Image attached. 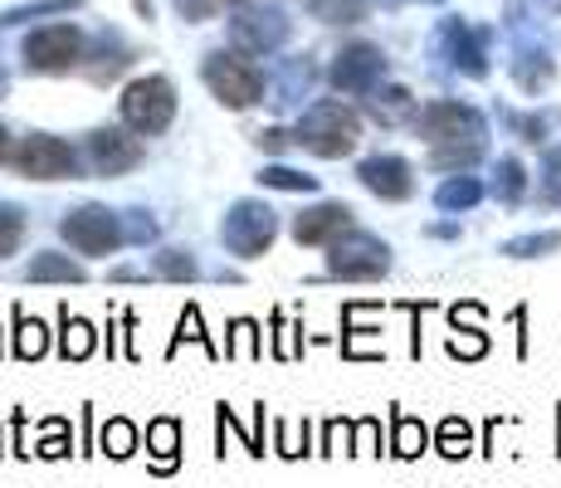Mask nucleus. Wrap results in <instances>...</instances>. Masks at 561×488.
Masks as SVG:
<instances>
[{
	"mask_svg": "<svg viewBox=\"0 0 561 488\" xmlns=\"http://www.w3.org/2000/svg\"><path fill=\"white\" fill-rule=\"evenodd\" d=\"M176 117V89H171L161 73H147V79H133L123 89V123L142 137H157L171 127Z\"/></svg>",
	"mask_w": 561,
	"mask_h": 488,
	"instance_id": "3",
	"label": "nucleus"
},
{
	"mask_svg": "<svg viewBox=\"0 0 561 488\" xmlns=\"http://www.w3.org/2000/svg\"><path fill=\"white\" fill-rule=\"evenodd\" d=\"M20 240H25V215L0 201V254H15Z\"/></svg>",
	"mask_w": 561,
	"mask_h": 488,
	"instance_id": "28",
	"label": "nucleus"
},
{
	"mask_svg": "<svg viewBox=\"0 0 561 488\" xmlns=\"http://www.w3.org/2000/svg\"><path fill=\"white\" fill-rule=\"evenodd\" d=\"M386 269H391V249L381 240H371V235H357L352 245H332L328 254V274L332 279H381Z\"/></svg>",
	"mask_w": 561,
	"mask_h": 488,
	"instance_id": "8",
	"label": "nucleus"
},
{
	"mask_svg": "<svg viewBox=\"0 0 561 488\" xmlns=\"http://www.w3.org/2000/svg\"><path fill=\"white\" fill-rule=\"evenodd\" d=\"M234 342H230V356H259V328H254V322L250 318H240V322H234Z\"/></svg>",
	"mask_w": 561,
	"mask_h": 488,
	"instance_id": "32",
	"label": "nucleus"
},
{
	"mask_svg": "<svg viewBox=\"0 0 561 488\" xmlns=\"http://www.w3.org/2000/svg\"><path fill=\"white\" fill-rule=\"evenodd\" d=\"M537 10H547V15H561V0H533Z\"/></svg>",
	"mask_w": 561,
	"mask_h": 488,
	"instance_id": "39",
	"label": "nucleus"
},
{
	"mask_svg": "<svg viewBox=\"0 0 561 488\" xmlns=\"http://www.w3.org/2000/svg\"><path fill=\"white\" fill-rule=\"evenodd\" d=\"M83 0H39V5H20V10H5L0 25H20V20H39V15H64V10H79Z\"/></svg>",
	"mask_w": 561,
	"mask_h": 488,
	"instance_id": "29",
	"label": "nucleus"
},
{
	"mask_svg": "<svg viewBox=\"0 0 561 488\" xmlns=\"http://www.w3.org/2000/svg\"><path fill=\"white\" fill-rule=\"evenodd\" d=\"M552 249H561V235L547 230V235H523V240H508L503 245V254L513 259H537V254H552Z\"/></svg>",
	"mask_w": 561,
	"mask_h": 488,
	"instance_id": "26",
	"label": "nucleus"
},
{
	"mask_svg": "<svg viewBox=\"0 0 561 488\" xmlns=\"http://www.w3.org/2000/svg\"><path fill=\"white\" fill-rule=\"evenodd\" d=\"M342 235H357V220H352L347 205L328 201V205H312L294 220V240L298 245H337Z\"/></svg>",
	"mask_w": 561,
	"mask_h": 488,
	"instance_id": "11",
	"label": "nucleus"
},
{
	"mask_svg": "<svg viewBox=\"0 0 561 488\" xmlns=\"http://www.w3.org/2000/svg\"><path fill=\"white\" fill-rule=\"evenodd\" d=\"M59 430H64V420H49V440L39 444V454H45V459H64V454H69V444L59 440Z\"/></svg>",
	"mask_w": 561,
	"mask_h": 488,
	"instance_id": "34",
	"label": "nucleus"
},
{
	"mask_svg": "<svg viewBox=\"0 0 561 488\" xmlns=\"http://www.w3.org/2000/svg\"><path fill=\"white\" fill-rule=\"evenodd\" d=\"M294 143L318 151V157H347V151H357V143H362V123H357L352 107H342V103H332L328 98V103L308 107V117L298 123Z\"/></svg>",
	"mask_w": 561,
	"mask_h": 488,
	"instance_id": "2",
	"label": "nucleus"
},
{
	"mask_svg": "<svg viewBox=\"0 0 561 488\" xmlns=\"http://www.w3.org/2000/svg\"><path fill=\"white\" fill-rule=\"evenodd\" d=\"M439 39L449 45V59H455V69H463L469 79H483V73H489L483 35H473L469 25H459V20H445V25H439Z\"/></svg>",
	"mask_w": 561,
	"mask_h": 488,
	"instance_id": "15",
	"label": "nucleus"
},
{
	"mask_svg": "<svg viewBox=\"0 0 561 488\" xmlns=\"http://www.w3.org/2000/svg\"><path fill=\"white\" fill-rule=\"evenodd\" d=\"M557 167H561V157H557Z\"/></svg>",
	"mask_w": 561,
	"mask_h": 488,
	"instance_id": "42",
	"label": "nucleus"
},
{
	"mask_svg": "<svg viewBox=\"0 0 561 488\" xmlns=\"http://www.w3.org/2000/svg\"><path fill=\"white\" fill-rule=\"evenodd\" d=\"M15 167L30 181H64V177H73V151L69 143H59L49 133H30L15 151Z\"/></svg>",
	"mask_w": 561,
	"mask_h": 488,
	"instance_id": "7",
	"label": "nucleus"
},
{
	"mask_svg": "<svg viewBox=\"0 0 561 488\" xmlns=\"http://www.w3.org/2000/svg\"><path fill=\"white\" fill-rule=\"evenodd\" d=\"M176 10H181V15L205 20V15H210V0H176Z\"/></svg>",
	"mask_w": 561,
	"mask_h": 488,
	"instance_id": "38",
	"label": "nucleus"
},
{
	"mask_svg": "<svg viewBox=\"0 0 561 488\" xmlns=\"http://www.w3.org/2000/svg\"><path fill=\"white\" fill-rule=\"evenodd\" d=\"M157 274L161 279H196V264H191V259H181L176 249H167V254L157 259Z\"/></svg>",
	"mask_w": 561,
	"mask_h": 488,
	"instance_id": "33",
	"label": "nucleus"
},
{
	"mask_svg": "<svg viewBox=\"0 0 561 488\" xmlns=\"http://www.w3.org/2000/svg\"><path fill=\"white\" fill-rule=\"evenodd\" d=\"M230 39L244 54H268L288 39V20L278 10H244V15L230 20Z\"/></svg>",
	"mask_w": 561,
	"mask_h": 488,
	"instance_id": "10",
	"label": "nucleus"
},
{
	"mask_svg": "<svg viewBox=\"0 0 561 488\" xmlns=\"http://www.w3.org/2000/svg\"><path fill=\"white\" fill-rule=\"evenodd\" d=\"M10 157V143H5V127H0V161Z\"/></svg>",
	"mask_w": 561,
	"mask_h": 488,
	"instance_id": "40",
	"label": "nucleus"
},
{
	"mask_svg": "<svg viewBox=\"0 0 561 488\" xmlns=\"http://www.w3.org/2000/svg\"><path fill=\"white\" fill-rule=\"evenodd\" d=\"M381 79H386V54L376 45H352L332 64V83H337L342 93H371Z\"/></svg>",
	"mask_w": 561,
	"mask_h": 488,
	"instance_id": "9",
	"label": "nucleus"
},
{
	"mask_svg": "<svg viewBox=\"0 0 561 488\" xmlns=\"http://www.w3.org/2000/svg\"><path fill=\"white\" fill-rule=\"evenodd\" d=\"M268 240H274V211L254 201L234 205L230 225H225V245L240 249V254H259V249H268Z\"/></svg>",
	"mask_w": 561,
	"mask_h": 488,
	"instance_id": "12",
	"label": "nucleus"
},
{
	"mask_svg": "<svg viewBox=\"0 0 561 488\" xmlns=\"http://www.w3.org/2000/svg\"><path fill=\"white\" fill-rule=\"evenodd\" d=\"M312 15L328 20V25H357L366 15L362 0H312Z\"/></svg>",
	"mask_w": 561,
	"mask_h": 488,
	"instance_id": "25",
	"label": "nucleus"
},
{
	"mask_svg": "<svg viewBox=\"0 0 561 488\" xmlns=\"http://www.w3.org/2000/svg\"><path fill=\"white\" fill-rule=\"evenodd\" d=\"M362 186L376 191L381 201H405L415 191V177H410L405 157H371V161H362Z\"/></svg>",
	"mask_w": 561,
	"mask_h": 488,
	"instance_id": "14",
	"label": "nucleus"
},
{
	"mask_svg": "<svg viewBox=\"0 0 561 488\" xmlns=\"http://www.w3.org/2000/svg\"><path fill=\"white\" fill-rule=\"evenodd\" d=\"M479 201H483V186L473 177H455V181H445V186L435 191L439 211H469V205H479Z\"/></svg>",
	"mask_w": 561,
	"mask_h": 488,
	"instance_id": "20",
	"label": "nucleus"
},
{
	"mask_svg": "<svg viewBox=\"0 0 561 488\" xmlns=\"http://www.w3.org/2000/svg\"><path fill=\"white\" fill-rule=\"evenodd\" d=\"M357 454H381L376 450V420H362L357 425Z\"/></svg>",
	"mask_w": 561,
	"mask_h": 488,
	"instance_id": "35",
	"label": "nucleus"
},
{
	"mask_svg": "<svg viewBox=\"0 0 561 488\" xmlns=\"http://www.w3.org/2000/svg\"><path fill=\"white\" fill-rule=\"evenodd\" d=\"M0 93H5V79H0Z\"/></svg>",
	"mask_w": 561,
	"mask_h": 488,
	"instance_id": "41",
	"label": "nucleus"
},
{
	"mask_svg": "<svg viewBox=\"0 0 561 488\" xmlns=\"http://www.w3.org/2000/svg\"><path fill=\"white\" fill-rule=\"evenodd\" d=\"M469 444H473V435H469V420L449 416L445 425H439V454H445V459H463V454H469Z\"/></svg>",
	"mask_w": 561,
	"mask_h": 488,
	"instance_id": "23",
	"label": "nucleus"
},
{
	"mask_svg": "<svg viewBox=\"0 0 561 488\" xmlns=\"http://www.w3.org/2000/svg\"><path fill=\"white\" fill-rule=\"evenodd\" d=\"M181 342H201L210 356H220V347H215L210 338H205V328H201V308H196V303H191V308L181 313V332H176V342H171V352H176Z\"/></svg>",
	"mask_w": 561,
	"mask_h": 488,
	"instance_id": "30",
	"label": "nucleus"
},
{
	"mask_svg": "<svg viewBox=\"0 0 561 488\" xmlns=\"http://www.w3.org/2000/svg\"><path fill=\"white\" fill-rule=\"evenodd\" d=\"M59 235L69 240L79 254H113L123 245V230H117V215L107 205H83V211L64 215Z\"/></svg>",
	"mask_w": 561,
	"mask_h": 488,
	"instance_id": "6",
	"label": "nucleus"
},
{
	"mask_svg": "<svg viewBox=\"0 0 561 488\" xmlns=\"http://www.w3.org/2000/svg\"><path fill=\"white\" fill-rule=\"evenodd\" d=\"M133 450H137V430L127 425V420H107V430H103V454H113V459H127Z\"/></svg>",
	"mask_w": 561,
	"mask_h": 488,
	"instance_id": "27",
	"label": "nucleus"
},
{
	"mask_svg": "<svg viewBox=\"0 0 561 488\" xmlns=\"http://www.w3.org/2000/svg\"><path fill=\"white\" fill-rule=\"evenodd\" d=\"M205 83H210V93L220 98L225 107H250V103H259V93H264V73H259L254 64L234 59V54H210V59H205Z\"/></svg>",
	"mask_w": 561,
	"mask_h": 488,
	"instance_id": "4",
	"label": "nucleus"
},
{
	"mask_svg": "<svg viewBox=\"0 0 561 488\" xmlns=\"http://www.w3.org/2000/svg\"><path fill=\"white\" fill-rule=\"evenodd\" d=\"M523 186H527L523 161L503 157V161H499V181H493V195H499L503 205H517V201H523Z\"/></svg>",
	"mask_w": 561,
	"mask_h": 488,
	"instance_id": "22",
	"label": "nucleus"
},
{
	"mask_svg": "<svg viewBox=\"0 0 561 488\" xmlns=\"http://www.w3.org/2000/svg\"><path fill=\"white\" fill-rule=\"evenodd\" d=\"M425 444H430V435H425V425H420V420L396 416V454H401V459H415V454H425Z\"/></svg>",
	"mask_w": 561,
	"mask_h": 488,
	"instance_id": "24",
	"label": "nucleus"
},
{
	"mask_svg": "<svg viewBox=\"0 0 561 488\" xmlns=\"http://www.w3.org/2000/svg\"><path fill=\"white\" fill-rule=\"evenodd\" d=\"M420 137L430 143V167L439 171H459V167H473V161L483 157V117L473 113L469 103H449V98H439V103L420 107L415 117Z\"/></svg>",
	"mask_w": 561,
	"mask_h": 488,
	"instance_id": "1",
	"label": "nucleus"
},
{
	"mask_svg": "<svg viewBox=\"0 0 561 488\" xmlns=\"http://www.w3.org/2000/svg\"><path fill=\"white\" fill-rule=\"evenodd\" d=\"M89 151H93V167H99L103 177H123V171H133L137 161H142V143L117 133V127H99V133L89 137Z\"/></svg>",
	"mask_w": 561,
	"mask_h": 488,
	"instance_id": "13",
	"label": "nucleus"
},
{
	"mask_svg": "<svg viewBox=\"0 0 561 488\" xmlns=\"http://www.w3.org/2000/svg\"><path fill=\"white\" fill-rule=\"evenodd\" d=\"M259 181L278 186V191H318V177H298V171H288V167H268Z\"/></svg>",
	"mask_w": 561,
	"mask_h": 488,
	"instance_id": "31",
	"label": "nucleus"
},
{
	"mask_svg": "<svg viewBox=\"0 0 561 488\" xmlns=\"http://www.w3.org/2000/svg\"><path fill=\"white\" fill-rule=\"evenodd\" d=\"M45 322H35V318H25V308H15V356L20 362H35V356H45Z\"/></svg>",
	"mask_w": 561,
	"mask_h": 488,
	"instance_id": "18",
	"label": "nucleus"
},
{
	"mask_svg": "<svg viewBox=\"0 0 561 488\" xmlns=\"http://www.w3.org/2000/svg\"><path fill=\"white\" fill-rule=\"evenodd\" d=\"M483 347H489L483 338H469V342H463V338H449V352H455V356H483Z\"/></svg>",
	"mask_w": 561,
	"mask_h": 488,
	"instance_id": "36",
	"label": "nucleus"
},
{
	"mask_svg": "<svg viewBox=\"0 0 561 488\" xmlns=\"http://www.w3.org/2000/svg\"><path fill=\"white\" fill-rule=\"evenodd\" d=\"M25 279H30V284H79L83 269L73 264L69 254H39V259H30Z\"/></svg>",
	"mask_w": 561,
	"mask_h": 488,
	"instance_id": "16",
	"label": "nucleus"
},
{
	"mask_svg": "<svg viewBox=\"0 0 561 488\" xmlns=\"http://www.w3.org/2000/svg\"><path fill=\"white\" fill-rule=\"evenodd\" d=\"M25 69L30 73H69L83 54V35L73 25H45L25 39Z\"/></svg>",
	"mask_w": 561,
	"mask_h": 488,
	"instance_id": "5",
	"label": "nucleus"
},
{
	"mask_svg": "<svg viewBox=\"0 0 561 488\" xmlns=\"http://www.w3.org/2000/svg\"><path fill=\"white\" fill-rule=\"evenodd\" d=\"M513 73H517V83H523L527 93H537V89H547V83H552V59H547L542 49H523L513 59Z\"/></svg>",
	"mask_w": 561,
	"mask_h": 488,
	"instance_id": "17",
	"label": "nucleus"
},
{
	"mask_svg": "<svg viewBox=\"0 0 561 488\" xmlns=\"http://www.w3.org/2000/svg\"><path fill=\"white\" fill-rule=\"evenodd\" d=\"M93 322H83V318H69V308H64V338H59V352L64 356H73V362H83V356L93 352Z\"/></svg>",
	"mask_w": 561,
	"mask_h": 488,
	"instance_id": "21",
	"label": "nucleus"
},
{
	"mask_svg": "<svg viewBox=\"0 0 561 488\" xmlns=\"http://www.w3.org/2000/svg\"><path fill=\"white\" fill-rule=\"evenodd\" d=\"M259 147H268V151H284V147H288V133H278V127H268V133H259Z\"/></svg>",
	"mask_w": 561,
	"mask_h": 488,
	"instance_id": "37",
	"label": "nucleus"
},
{
	"mask_svg": "<svg viewBox=\"0 0 561 488\" xmlns=\"http://www.w3.org/2000/svg\"><path fill=\"white\" fill-rule=\"evenodd\" d=\"M147 440H152V454H157V474H171L176 469V440H181V425L176 420H157L152 430H147Z\"/></svg>",
	"mask_w": 561,
	"mask_h": 488,
	"instance_id": "19",
	"label": "nucleus"
}]
</instances>
